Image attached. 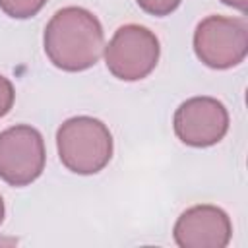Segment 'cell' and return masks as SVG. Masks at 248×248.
I'll return each mask as SVG.
<instances>
[{
    "label": "cell",
    "mask_w": 248,
    "mask_h": 248,
    "mask_svg": "<svg viewBox=\"0 0 248 248\" xmlns=\"http://www.w3.org/2000/svg\"><path fill=\"white\" fill-rule=\"evenodd\" d=\"M43 45L46 58L58 70L83 72L99 62L105 48V31L93 12L81 6H66L48 19Z\"/></svg>",
    "instance_id": "obj_1"
},
{
    "label": "cell",
    "mask_w": 248,
    "mask_h": 248,
    "mask_svg": "<svg viewBox=\"0 0 248 248\" xmlns=\"http://www.w3.org/2000/svg\"><path fill=\"white\" fill-rule=\"evenodd\" d=\"M60 163L76 174H97L112 159V134L93 116H72L56 132Z\"/></svg>",
    "instance_id": "obj_2"
},
{
    "label": "cell",
    "mask_w": 248,
    "mask_h": 248,
    "mask_svg": "<svg viewBox=\"0 0 248 248\" xmlns=\"http://www.w3.org/2000/svg\"><path fill=\"white\" fill-rule=\"evenodd\" d=\"M103 50L108 72L122 81L147 78L155 70L161 54L157 35L138 23L118 27Z\"/></svg>",
    "instance_id": "obj_3"
},
{
    "label": "cell",
    "mask_w": 248,
    "mask_h": 248,
    "mask_svg": "<svg viewBox=\"0 0 248 248\" xmlns=\"http://www.w3.org/2000/svg\"><path fill=\"white\" fill-rule=\"evenodd\" d=\"M194 52L213 70L238 66L248 54V23L242 17H203L194 31Z\"/></svg>",
    "instance_id": "obj_4"
},
{
    "label": "cell",
    "mask_w": 248,
    "mask_h": 248,
    "mask_svg": "<svg viewBox=\"0 0 248 248\" xmlns=\"http://www.w3.org/2000/svg\"><path fill=\"white\" fill-rule=\"evenodd\" d=\"M46 163L43 134L29 124H16L0 132V178L10 186L35 182Z\"/></svg>",
    "instance_id": "obj_5"
},
{
    "label": "cell",
    "mask_w": 248,
    "mask_h": 248,
    "mask_svg": "<svg viewBox=\"0 0 248 248\" xmlns=\"http://www.w3.org/2000/svg\"><path fill=\"white\" fill-rule=\"evenodd\" d=\"M176 138L190 147H209L219 143L229 132V112L215 97H190L172 118Z\"/></svg>",
    "instance_id": "obj_6"
},
{
    "label": "cell",
    "mask_w": 248,
    "mask_h": 248,
    "mask_svg": "<svg viewBox=\"0 0 248 248\" xmlns=\"http://www.w3.org/2000/svg\"><path fill=\"white\" fill-rule=\"evenodd\" d=\"M172 238L180 248H225L232 238V223L217 205H192L176 219Z\"/></svg>",
    "instance_id": "obj_7"
},
{
    "label": "cell",
    "mask_w": 248,
    "mask_h": 248,
    "mask_svg": "<svg viewBox=\"0 0 248 248\" xmlns=\"http://www.w3.org/2000/svg\"><path fill=\"white\" fill-rule=\"evenodd\" d=\"M46 0H0V10L14 19H27L45 8Z\"/></svg>",
    "instance_id": "obj_8"
},
{
    "label": "cell",
    "mask_w": 248,
    "mask_h": 248,
    "mask_svg": "<svg viewBox=\"0 0 248 248\" xmlns=\"http://www.w3.org/2000/svg\"><path fill=\"white\" fill-rule=\"evenodd\" d=\"M136 2L145 14L163 17V16H170L180 6L182 0H136Z\"/></svg>",
    "instance_id": "obj_9"
},
{
    "label": "cell",
    "mask_w": 248,
    "mask_h": 248,
    "mask_svg": "<svg viewBox=\"0 0 248 248\" xmlns=\"http://www.w3.org/2000/svg\"><path fill=\"white\" fill-rule=\"evenodd\" d=\"M14 101H16V89L12 81L4 74H0V118L12 110Z\"/></svg>",
    "instance_id": "obj_10"
},
{
    "label": "cell",
    "mask_w": 248,
    "mask_h": 248,
    "mask_svg": "<svg viewBox=\"0 0 248 248\" xmlns=\"http://www.w3.org/2000/svg\"><path fill=\"white\" fill-rule=\"evenodd\" d=\"M221 2L238 10V12H242V14H246V10H248V0H221Z\"/></svg>",
    "instance_id": "obj_11"
},
{
    "label": "cell",
    "mask_w": 248,
    "mask_h": 248,
    "mask_svg": "<svg viewBox=\"0 0 248 248\" xmlns=\"http://www.w3.org/2000/svg\"><path fill=\"white\" fill-rule=\"evenodd\" d=\"M4 213H6V207H4V200H2V196H0V225H2V221H4Z\"/></svg>",
    "instance_id": "obj_12"
}]
</instances>
